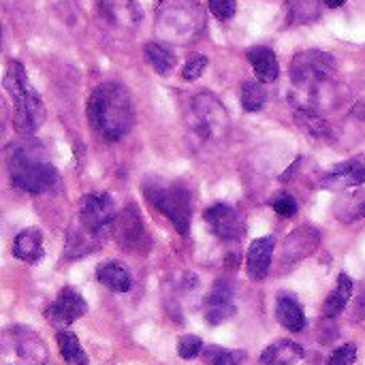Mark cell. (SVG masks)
Wrapping results in <instances>:
<instances>
[{
	"instance_id": "obj_34",
	"label": "cell",
	"mask_w": 365,
	"mask_h": 365,
	"mask_svg": "<svg viewBox=\"0 0 365 365\" xmlns=\"http://www.w3.org/2000/svg\"><path fill=\"white\" fill-rule=\"evenodd\" d=\"M205 66H207V58H205V56H201V53H197V56H192V58L184 64V68H182V77H184V79H188V81H195V79H199V77L203 75Z\"/></svg>"
},
{
	"instance_id": "obj_27",
	"label": "cell",
	"mask_w": 365,
	"mask_h": 365,
	"mask_svg": "<svg viewBox=\"0 0 365 365\" xmlns=\"http://www.w3.org/2000/svg\"><path fill=\"white\" fill-rule=\"evenodd\" d=\"M56 342H58V349H60V355L62 359L68 365H88L90 359L86 355V351L81 349L77 336L68 329H60L56 334Z\"/></svg>"
},
{
	"instance_id": "obj_17",
	"label": "cell",
	"mask_w": 365,
	"mask_h": 365,
	"mask_svg": "<svg viewBox=\"0 0 365 365\" xmlns=\"http://www.w3.org/2000/svg\"><path fill=\"white\" fill-rule=\"evenodd\" d=\"M248 62L252 64L257 79L263 81V83H272V81H276L278 75H280L278 58H276V53H274L269 47H265V45L250 47V49H248Z\"/></svg>"
},
{
	"instance_id": "obj_18",
	"label": "cell",
	"mask_w": 365,
	"mask_h": 365,
	"mask_svg": "<svg viewBox=\"0 0 365 365\" xmlns=\"http://www.w3.org/2000/svg\"><path fill=\"white\" fill-rule=\"evenodd\" d=\"M235 314V306L231 302V291L227 287H216L205 299V321L210 325H220Z\"/></svg>"
},
{
	"instance_id": "obj_22",
	"label": "cell",
	"mask_w": 365,
	"mask_h": 365,
	"mask_svg": "<svg viewBox=\"0 0 365 365\" xmlns=\"http://www.w3.org/2000/svg\"><path fill=\"white\" fill-rule=\"evenodd\" d=\"M13 255L24 263H38L43 259V235L38 229H24L17 233Z\"/></svg>"
},
{
	"instance_id": "obj_14",
	"label": "cell",
	"mask_w": 365,
	"mask_h": 365,
	"mask_svg": "<svg viewBox=\"0 0 365 365\" xmlns=\"http://www.w3.org/2000/svg\"><path fill=\"white\" fill-rule=\"evenodd\" d=\"M274 248H276V237L274 235H265L259 237L250 244L248 248V257H246V269L248 276L252 280H263L269 274L272 267V257H274Z\"/></svg>"
},
{
	"instance_id": "obj_38",
	"label": "cell",
	"mask_w": 365,
	"mask_h": 365,
	"mask_svg": "<svg viewBox=\"0 0 365 365\" xmlns=\"http://www.w3.org/2000/svg\"><path fill=\"white\" fill-rule=\"evenodd\" d=\"M346 0H325V6H329V9H338V6H342Z\"/></svg>"
},
{
	"instance_id": "obj_30",
	"label": "cell",
	"mask_w": 365,
	"mask_h": 365,
	"mask_svg": "<svg viewBox=\"0 0 365 365\" xmlns=\"http://www.w3.org/2000/svg\"><path fill=\"white\" fill-rule=\"evenodd\" d=\"M240 98H242V107L246 111H261L265 101H267V92L263 88V81H259V79L244 81V86L240 90Z\"/></svg>"
},
{
	"instance_id": "obj_31",
	"label": "cell",
	"mask_w": 365,
	"mask_h": 365,
	"mask_svg": "<svg viewBox=\"0 0 365 365\" xmlns=\"http://www.w3.org/2000/svg\"><path fill=\"white\" fill-rule=\"evenodd\" d=\"M244 357H246L244 353L229 351L222 346H205L203 351V359L207 365H242Z\"/></svg>"
},
{
	"instance_id": "obj_25",
	"label": "cell",
	"mask_w": 365,
	"mask_h": 365,
	"mask_svg": "<svg viewBox=\"0 0 365 365\" xmlns=\"http://www.w3.org/2000/svg\"><path fill=\"white\" fill-rule=\"evenodd\" d=\"M295 122L304 133H308L314 139H331V126L319 111L297 109L295 111Z\"/></svg>"
},
{
	"instance_id": "obj_15",
	"label": "cell",
	"mask_w": 365,
	"mask_h": 365,
	"mask_svg": "<svg viewBox=\"0 0 365 365\" xmlns=\"http://www.w3.org/2000/svg\"><path fill=\"white\" fill-rule=\"evenodd\" d=\"M105 242V235H98L94 231H90L88 227H83L79 220L68 229L66 233V257L71 259H79L96 248H101Z\"/></svg>"
},
{
	"instance_id": "obj_35",
	"label": "cell",
	"mask_w": 365,
	"mask_h": 365,
	"mask_svg": "<svg viewBox=\"0 0 365 365\" xmlns=\"http://www.w3.org/2000/svg\"><path fill=\"white\" fill-rule=\"evenodd\" d=\"M207 6L222 21L231 19L235 15V11H237V2L235 0H207Z\"/></svg>"
},
{
	"instance_id": "obj_12",
	"label": "cell",
	"mask_w": 365,
	"mask_h": 365,
	"mask_svg": "<svg viewBox=\"0 0 365 365\" xmlns=\"http://www.w3.org/2000/svg\"><path fill=\"white\" fill-rule=\"evenodd\" d=\"M98 13L115 30H135L143 17L137 0H98Z\"/></svg>"
},
{
	"instance_id": "obj_9",
	"label": "cell",
	"mask_w": 365,
	"mask_h": 365,
	"mask_svg": "<svg viewBox=\"0 0 365 365\" xmlns=\"http://www.w3.org/2000/svg\"><path fill=\"white\" fill-rule=\"evenodd\" d=\"M210 231L222 242H240L246 233L244 216L227 203H214L203 214Z\"/></svg>"
},
{
	"instance_id": "obj_33",
	"label": "cell",
	"mask_w": 365,
	"mask_h": 365,
	"mask_svg": "<svg viewBox=\"0 0 365 365\" xmlns=\"http://www.w3.org/2000/svg\"><path fill=\"white\" fill-rule=\"evenodd\" d=\"M357 361V346L355 344H342L336 349L329 357L327 365H355Z\"/></svg>"
},
{
	"instance_id": "obj_32",
	"label": "cell",
	"mask_w": 365,
	"mask_h": 365,
	"mask_svg": "<svg viewBox=\"0 0 365 365\" xmlns=\"http://www.w3.org/2000/svg\"><path fill=\"white\" fill-rule=\"evenodd\" d=\"M203 351H205L203 349V340L199 336L188 334V336H182L180 342H178V355L182 359H195V357L203 355Z\"/></svg>"
},
{
	"instance_id": "obj_20",
	"label": "cell",
	"mask_w": 365,
	"mask_h": 365,
	"mask_svg": "<svg viewBox=\"0 0 365 365\" xmlns=\"http://www.w3.org/2000/svg\"><path fill=\"white\" fill-rule=\"evenodd\" d=\"M304 359V349L291 340H278L261 353V365H297Z\"/></svg>"
},
{
	"instance_id": "obj_11",
	"label": "cell",
	"mask_w": 365,
	"mask_h": 365,
	"mask_svg": "<svg viewBox=\"0 0 365 365\" xmlns=\"http://www.w3.org/2000/svg\"><path fill=\"white\" fill-rule=\"evenodd\" d=\"M88 312V304L86 299L71 287H64L56 302L45 310V317L49 323L58 325V327H64V325H71L75 323L77 319H81L83 314Z\"/></svg>"
},
{
	"instance_id": "obj_7",
	"label": "cell",
	"mask_w": 365,
	"mask_h": 365,
	"mask_svg": "<svg viewBox=\"0 0 365 365\" xmlns=\"http://www.w3.org/2000/svg\"><path fill=\"white\" fill-rule=\"evenodd\" d=\"M190 113H192L195 128L203 139H218L229 128V115L222 103L210 92H203L192 98Z\"/></svg>"
},
{
	"instance_id": "obj_5",
	"label": "cell",
	"mask_w": 365,
	"mask_h": 365,
	"mask_svg": "<svg viewBox=\"0 0 365 365\" xmlns=\"http://www.w3.org/2000/svg\"><path fill=\"white\" fill-rule=\"evenodd\" d=\"M143 195L145 199L163 212L180 235H188L190 218H192V199L190 190L182 182H165L160 178H145L143 182Z\"/></svg>"
},
{
	"instance_id": "obj_36",
	"label": "cell",
	"mask_w": 365,
	"mask_h": 365,
	"mask_svg": "<svg viewBox=\"0 0 365 365\" xmlns=\"http://www.w3.org/2000/svg\"><path fill=\"white\" fill-rule=\"evenodd\" d=\"M272 207H274V212L276 214H280L282 218H293L295 214H297V201L291 197V195H282V197H278L274 203H272Z\"/></svg>"
},
{
	"instance_id": "obj_6",
	"label": "cell",
	"mask_w": 365,
	"mask_h": 365,
	"mask_svg": "<svg viewBox=\"0 0 365 365\" xmlns=\"http://www.w3.org/2000/svg\"><path fill=\"white\" fill-rule=\"evenodd\" d=\"M9 173L17 188L34 195L47 192L58 184V171L51 165L36 160L24 148H15L9 154Z\"/></svg>"
},
{
	"instance_id": "obj_19",
	"label": "cell",
	"mask_w": 365,
	"mask_h": 365,
	"mask_svg": "<svg viewBox=\"0 0 365 365\" xmlns=\"http://www.w3.org/2000/svg\"><path fill=\"white\" fill-rule=\"evenodd\" d=\"M276 319L291 334H299L306 327L304 308L293 295H280L278 297V302H276Z\"/></svg>"
},
{
	"instance_id": "obj_3",
	"label": "cell",
	"mask_w": 365,
	"mask_h": 365,
	"mask_svg": "<svg viewBox=\"0 0 365 365\" xmlns=\"http://www.w3.org/2000/svg\"><path fill=\"white\" fill-rule=\"evenodd\" d=\"M205 28V11L197 0H163L156 11L154 30L160 41L186 45Z\"/></svg>"
},
{
	"instance_id": "obj_16",
	"label": "cell",
	"mask_w": 365,
	"mask_h": 365,
	"mask_svg": "<svg viewBox=\"0 0 365 365\" xmlns=\"http://www.w3.org/2000/svg\"><path fill=\"white\" fill-rule=\"evenodd\" d=\"M319 233L310 227H304V229H297L293 231L284 244H282V259H291V261H302L304 257L312 255L319 246Z\"/></svg>"
},
{
	"instance_id": "obj_4",
	"label": "cell",
	"mask_w": 365,
	"mask_h": 365,
	"mask_svg": "<svg viewBox=\"0 0 365 365\" xmlns=\"http://www.w3.org/2000/svg\"><path fill=\"white\" fill-rule=\"evenodd\" d=\"M4 88L15 103L13 124L21 135H34L45 120V105L36 90L30 88L21 62H11L4 75Z\"/></svg>"
},
{
	"instance_id": "obj_2",
	"label": "cell",
	"mask_w": 365,
	"mask_h": 365,
	"mask_svg": "<svg viewBox=\"0 0 365 365\" xmlns=\"http://www.w3.org/2000/svg\"><path fill=\"white\" fill-rule=\"evenodd\" d=\"M88 120L103 139H122L130 130L135 120V109L128 90L115 81L101 83L88 101Z\"/></svg>"
},
{
	"instance_id": "obj_29",
	"label": "cell",
	"mask_w": 365,
	"mask_h": 365,
	"mask_svg": "<svg viewBox=\"0 0 365 365\" xmlns=\"http://www.w3.org/2000/svg\"><path fill=\"white\" fill-rule=\"evenodd\" d=\"M336 216L342 222H355L365 218V190H357L336 203Z\"/></svg>"
},
{
	"instance_id": "obj_13",
	"label": "cell",
	"mask_w": 365,
	"mask_h": 365,
	"mask_svg": "<svg viewBox=\"0 0 365 365\" xmlns=\"http://www.w3.org/2000/svg\"><path fill=\"white\" fill-rule=\"evenodd\" d=\"M365 184V156H355L338 167H334L321 180V186L327 190H344Z\"/></svg>"
},
{
	"instance_id": "obj_26",
	"label": "cell",
	"mask_w": 365,
	"mask_h": 365,
	"mask_svg": "<svg viewBox=\"0 0 365 365\" xmlns=\"http://www.w3.org/2000/svg\"><path fill=\"white\" fill-rule=\"evenodd\" d=\"M351 295H353V280H351L346 274H340V276H338V284H336V289H334V291H331V295L325 299V306H323L325 317L334 319V317L342 314V310L346 308V304H349Z\"/></svg>"
},
{
	"instance_id": "obj_1",
	"label": "cell",
	"mask_w": 365,
	"mask_h": 365,
	"mask_svg": "<svg viewBox=\"0 0 365 365\" xmlns=\"http://www.w3.org/2000/svg\"><path fill=\"white\" fill-rule=\"evenodd\" d=\"M334 75H336V60L331 53L321 49H308L293 58L291 62V81L293 92L289 101L297 109L321 111L334 98Z\"/></svg>"
},
{
	"instance_id": "obj_10",
	"label": "cell",
	"mask_w": 365,
	"mask_h": 365,
	"mask_svg": "<svg viewBox=\"0 0 365 365\" xmlns=\"http://www.w3.org/2000/svg\"><path fill=\"white\" fill-rule=\"evenodd\" d=\"M113 235H115V242L124 250H141V244L148 246L145 227L141 222L139 212L133 205L124 207V212L118 214V218L113 222Z\"/></svg>"
},
{
	"instance_id": "obj_37",
	"label": "cell",
	"mask_w": 365,
	"mask_h": 365,
	"mask_svg": "<svg viewBox=\"0 0 365 365\" xmlns=\"http://www.w3.org/2000/svg\"><path fill=\"white\" fill-rule=\"evenodd\" d=\"M353 118H357V120H361L365 122V98H361L357 105H355V109H353V113H351Z\"/></svg>"
},
{
	"instance_id": "obj_21",
	"label": "cell",
	"mask_w": 365,
	"mask_h": 365,
	"mask_svg": "<svg viewBox=\"0 0 365 365\" xmlns=\"http://www.w3.org/2000/svg\"><path fill=\"white\" fill-rule=\"evenodd\" d=\"M13 334H15V351L24 359L32 364H47V349L34 331L26 327H15Z\"/></svg>"
},
{
	"instance_id": "obj_23",
	"label": "cell",
	"mask_w": 365,
	"mask_h": 365,
	"mask_svg": "<svg viewBox=\"0 0 365 365\" xmlns=\"http://www.w3.org/2000/svg\"><path fill=\"white\" fill-rule=\"evenodd\" d=\"M96 280L113 293H126V291H130V284H133L128 269L118 261H107V263L98 265Z\"/></svg>"
},
{
	"instance_id": "obj_24",
	"label": "cell",
	"mask_w": 365,
	"mask_h": 365,
	"mask_svg": "<svg viewBox=\"0 0 365 365\" xmlns=\"http://www.w3.org/2000/svg\"><path fill=\"white\" fill-rule=\"evenodd\" d=\"M325 0H287V19L293 26H306L323 15Z\"/></svg>"
},
{
	"instance_id": "obj_28",
	"label": "cell",
	"mask_w": 365,
	"mask_h": 365,
	"mask_svg": "<svg viewBox=\"0 0 365 365\" xmlns=\"http://www.w3.org/2000/svg\"><path fill=\"white\" fill-rule=\"evenodd\" d=\"M143 53H145V60L152 64V68L158 75H167L169 71H173V66L178 62L175 53L167 45H163V43H148Z\"/></svg>"
},
{
	"instance_id": "obj_8",
	"label": "cell",
	"mask_w": 365,
	"mask_h": 365,
	"mask_svg": "<svg viewBox=\"0 0 365 365\" xmlns=\"http://www.w3.org/2000/svg\"><path fill=\"white\" fill-rule=\"evenodd\" d=\"M118 218V210L113 199L103 192V195H86L79 203V222L88 227L90 231L105 235Z\"/></svg>"
}]
</instances>
